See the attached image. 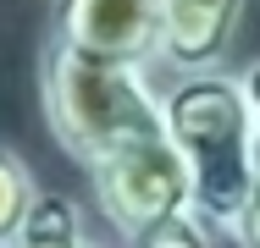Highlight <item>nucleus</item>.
<instances>
[{
    "label": "nucleus",
    "mask_w": 260,
    "mask_h": 248,
    "mask_svg": "<svg viewBox=\"0 0 260 248\" xmlns=\"http://www.w3.org/2000/svg\"><path fill=\"white\" fill-rule=\"evenodd\" d=\"M160 116L172 144L183 149L194 177V215L216 237L233 243L238 215L255 193L260 149H255V116L238 72H188L160 83Z\"/></svg>",
    "instance_id": "obj_1"
},
{
    "label": "nucleus",
    "mask_w": 260,
    "mask_h": 248,
    "mask_svg": "<svg viewBox=\"0 0 260 248\" xmlns=\"http://www.w3.org/2000/svg\"><path fill=\"white\" fill-rule=\"evenodd\" d=\"M39 105L55 144L83 171L122 138L160 127V72L144 61H105L45 39L39 50Z\"/></svg>",
    "instance_id": "obj_2"
},
{
    "label": "nucleus",
    "mask_w": 260,
    "mask_h": 248,
    "mask_svg": "<svg viewBox=\"0 0 260 248\" xmlns=\"http://www.w3.org/2000/svg\"><path fill=\"white\" fill-rule=\"evenodd\" d=\"M89 182H94V198H100V215L116 232H133L144 221L194 210V177H188L183 149L166 133V116H160V127H144V133L122 138L116 149H105L89 166Z\"/></svg>",
    "instance_id": "obj_3"
},
{
    "label": "nucleus",
    "mask_w": 260,
    "mask_h": 248,
    "mask_svg": "<svg viewBox=\"0 0 260 248\" xmlns=\"http://www.w3.org/2000/svg\"><path fill=\"white\" fill-rule=\"evenodd\" d=\"M50 39L105 61H144L155 66L160 45V0H55Z\"/></svg>",
    "instance_id": "obj_4"
},
{
    "label": "nucleus",
    "mask_w": 260,
    "mask_h": 248,
    "mask_svg": "<svg viewBox=\"0 0 260 248\" xmlns=\"http://www.w3.org/2000/svg\"><path fill=\"white\" fill-rule=\"evenodd\" d=\"M249 0H160V45L155 72L188 77V72H221L238 45Z\"/></svg>",
    "instance_id": "obj_5"
},
{
    "label": "nucleus",
    "mask_w": 260,
    "mask_h": 248,
    "mask_svg": "<svg viewBox=\"0 0 260 248\" xmlns=\"http://www.w3.org/2000/svg\"><path fill=\"white\" fill-rule=\"evenodd\" d=\"M39 198V182L28 171V160L11 144H0V248H11L28 226V210Z\"/></svg>",
    "instance_id": "obj_6"
},
{
    "label": "nucleus",
    "mask_w": 260,
    "mask_h": 248,
    "mask_svg": "<svg viewBox=\"0 0 260 248\" xmlns=\"http://www.w3.org/2000/svg\"><path fill=\"white\" fill-rule=\"evenodd\" d=\"M122 248H216V232L194 210H177V215H160V221L122 232Z\"/></svg>",
    "instance_id": "obj_7"
},
{
    "label": "nucleus",
    "mask_w": 260,
    "mask_h": 248,
    "mask_svg": "<svg viewBox=\"0 0 260 248\" xmlns=\"http://www.w3.org/2000/svg\"><path fill=\"white\" fill-rule=\"evenodd\" d=\"M233 243L238 248H260V177H255V193H249V204H244V215H238Z\"/></svg>",
    "instance_id": "obj_8"
},
{
    "label": "nucleus",
    "mask_w": 260,
    "mask_h": 248,
    "mask_svg": "<svg viewBox=\"0 0 260 248\" xmlns=\"http://www.w3.org/2000/svg\"><path fill=\"white\" fill-rule=\"evenodd\" d=\"M11 248H105V243H94L89 232H78V237H17Z\"/></svg>",
    "instance_id": "obj_9"
},
{
    "label": "nucleus",
    "mask_w": 260,
    "mask_h": 248,
    "mask_svg": "<svg viewBox=\"0 0 260 248\" xmlns=\"http://www.w3.org/2000/svg\"><path fill=\"white\" fill-rule=\"evenodd\" d=\"M244 77V94H249V116H255V149H260V61H249V72H238Z\"/></svg>",
    "instance_id": "obj_10"
}]
</instances>
